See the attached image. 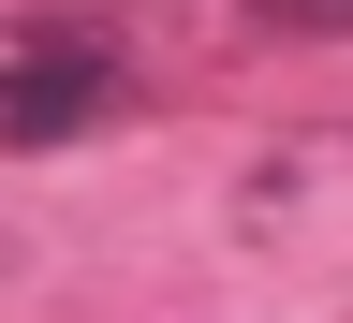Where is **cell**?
I'll list each match as a JSON object with an SVG mask.
<instances>
[{
    "label": "cell",
    "mask_w": 353,
    "mask_h": 323,
    "mask_svg": "<svg viewBox=\"0 0 353 323\" xmlns=\"http://www.w3.org/2000/svg\"><path fill=\"white\" fill-rule=\"evenodd\" d=\"M88 103H103V59H88V44H59V74H15V88H0V132L30 147V132H74Z\"/></svg>",
    "instance_id": "6da1fadb"
},
{
    "label": "cell",
    "mask_w": 353,
    "mask_h": 323,
    "mask_svg": "<svg viewBox=\"0 0 353 323\" xmlns=\"http://www.w3.org/2000/svg\"><path fill=\"white\" fill-rule=\"evenodd\" d=\"M265 30H353V0H250Z\"/></svg>",
    "instance_id": "7a4b0ae2"
}]
</instances>
